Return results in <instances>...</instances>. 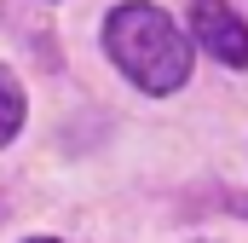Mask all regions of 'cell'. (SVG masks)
Instances as JSON below:
<instances>
[{"label": "cell", "mask_w": 248, "mask_h": 243, "mask_svg": "<svg viewBox=\"0 0 248 243\" xmlns=\"http://www.w3.org/2000/svg\"><path fill=\"white\" fill-rule=\"evenodd\" d=\"M23 110H29V104H23V81H17V75L0 64V145H12V139H17Z\"/></svg>", "instance_id": "obj_3"}, {"label": "cell", "mask_w": 248, "mask_h": 243, "mask_svg": "<svg viewBox=\"0 0 248 243\" xmlns=\"http://www.w3.org/2000/svg\"><path fill=\"white\" fill-rule=\"evenodd\" d=\"M190 35L208 58L248 69V23L225 6V0H190Z\"/></svg>", "instance_id": "obj_2"}, {"label": "cell", "mask_w": 248, "mask_h": 243, "mask_svg": "<svg viewBox=\"0 0 248 243\" xmlns=\"http://www.w3.org/2000/svg\"><path fill=\"white\" fill-rule=\"evenodd\" d=\"M104 52H110V64L122 69L139 93H156V99L162 93H179L190 81L185 29L162 6H150V0H127V6H116L104 17Z\"/></svg>", "instance_id": "obj_1"}, {"label": "cell", "mask_w": 248, "mask_h": 243, "mask_svg": "<svg viewBox=\"0 0 248 243\" xmlns=\"http://www.w3.org/2000/svg\"><path fill=\"white\" fill-rule=\"evenodd\" d=\"M29 243H58V238H29Z\"/></svg>", "instance_id": "obj_4"}]
</instances>
